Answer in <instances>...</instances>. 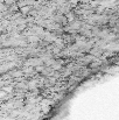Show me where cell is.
Masks as SVG:
<instances>
[{
	"mask_svg": "<svg viewBox=\"0 0 119 120\" xmlns=\"http://www.w3.org/2000/svg\"><path fill=\"white\" fill-rule=\"evenodd\" d=\"M55 21L57 22V23H60V25H63V26H65L68 22H69V20H68V18L65 16V15H56V18H55Z\"/></svg>",
	"mask_w": 119,
	"mask_h": 120,
	"instance_id": "obj_1",
	"label": "cell"
}]
</instances>
